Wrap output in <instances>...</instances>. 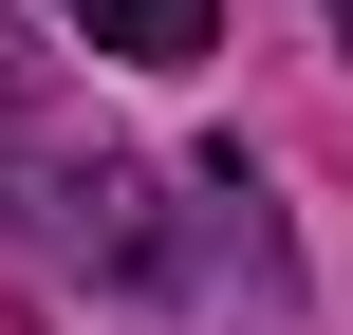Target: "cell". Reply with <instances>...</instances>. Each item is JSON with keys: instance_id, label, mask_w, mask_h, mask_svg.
<instances>
[{"instance_id": "6da1fadb", "label": "cell", "mask_w": 353, "mask_h": 335, "mask_svg": "<svg viewBox=\"0 0 353 335\" xmlns=\"http://www.w3.org/2000/svg\"><path fill=\"white\" fill-rule=\"evenodd\" d=\"M56 19H74V37H93V56H149V75H186V56H205V19H223V0H56Z\"/></svg>"}, {"instance_id": "7a4b0ae2", "label": "cell", "mask_w": 353, "mask_h": 335, "mask_svg": "<svg viewBox=\"0 0 353 335\" xmlns=\"http://www.w3.org/2000/svg\"><path fill=\"white\" fill-rule=\"evenodd\" d=\"M335 37H353V0H335Z\"/></svg>"}]
</instances>
